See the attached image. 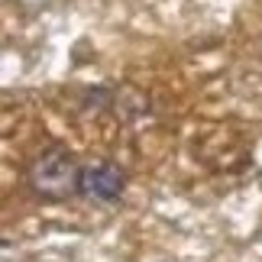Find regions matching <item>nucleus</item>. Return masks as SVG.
<instances>
[{
	"label": "nucleus",
	"instance_id": "nucleus-2",
	"mask_svg": "<svg viewBox=\"0 0 262 262\" xmlns=\"http://www.w3.org/2000/svg\"><path fill=\"white\" fill-rule=\"evenodd\" d=\"M126 188V172L117 162H91L81 168V188L78 194L97 204H114Z\"/></svg>",
	"mask_w": 262,
	"mask_h": 262
},
{
	"label": "nucleus",
	"instance_id": "nucleus-1",
	"mask_svg": "<svg viewBox=\"0 0 262 262\" xmlns=\"http://www.w3.org/2000/svg\"><path fill=\"white\" fill-rule=\"evenodd\" d=\"M26 185L42 201H68L81 188V165L72 149L49 146L26 168Z\"/></svg>",
	"mask_w": 262,
	"mask_h": 262
}]
</instances>
